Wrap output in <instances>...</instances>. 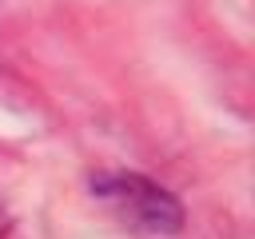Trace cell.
<instances>
[{
    "label": "cell",
    "mask_w": 255,
    "mask_h": 239,
    "mask_svg": "<svg viewBox=\"0 0 255 239\" xmlns=\"http://www.w3.org/2000/svg\"><path fill=\"white\" fill-rule=\"evenodd\" d=\"M92 195L108 199L116 207V215L135 227V231H147V235H175L183 227V207L179 199L151 183L147 175H135V171H112V175H96L92 179Z\"/></svg>",
    "instance_id": "cell-1"
}]
</instances>
